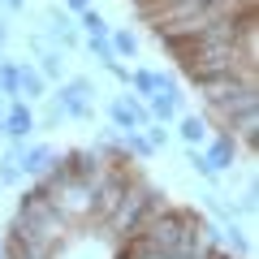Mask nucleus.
<instances>
[{
  "instance_id": "10",
  "label": "nucleus",
  "mask_w": 259,
  "mask_h": 259,
  "mask_svg": "<svg viewBox=\"0 0 259 259\" xmlns=\"http://www.w3.org/2000/svg\"><path fill=\"white\" fill-rule=\"evenodd\" d=\"M35 69L48 78V82H61V78H65V52H61V48L39 52V65H35Z\"/></svg>"
},
{
  "instance_id": "6",
  "label": "nucleus",
  "mask_w": 259,
  "mask_h": 259,
  "mask_svg": "<svg viewBox=\"0 0 259 259\" xmlns=\"http://www.w3.org/2000/svg\"><path fill=\"white\" fill-rule=\"evenodd\" d=\"M18 100L26 104L48 100V78L35 69V61H18Z\"/></svg>"
},
{
  "instance_id": "3",
  "label": "nucleus",
  "mask_w": 259,
  "mask_h": 259,
  "mask_svg": "<svg viewBox=\"0 0 259 259\" xmlns=\"http://www.w3.org/2000/svg\"><path fill=\"white\" fill-rule=\"evenodd\" d=\"M108 117H112V130H121V134H130V130H143L147 125V104L139 100V95H117V100L108 104Z\"/></svg>"
},
{
  "instance_id": "11",
  "label": "nucleus",
  "mask_w": 259,
  "mask_h": 259,
  "mask_svg": "<svg viewBox=\"0 0 259 259\" xmlns=\"http://www.w3.org/2000/svg\"><path fill=\"white\" fill-rule=\"evenodd\" d=\"M78 30H82L87 39H108V30H112V26L104 22V13H100V9L91 5L87 13H78Z\"/></svg>"
},
{
  "instance_id": "2",
  "label": "nucleus",
  "mask_w": 259,
  "mask_h": 259,
  "mask_svg": "<svg viewBox=\"0 0 259 259\" xmlns=\"http://www.w3.org/2000/svg\"><path fill=\"white\" fill-rule=\"evenodd\" d=\"M0 125H5V139H9V143H30V134H39L35 108H30L26 100H9V104H5Z\"/></svg>"
},
{
  "instance_id": "16",
  "label": "nucleus",
  "mask_w": 259,
  "mask_h": 259,
  "mask_svg": "<svg viewBox=\"0 0 259 259\" xmlns=\"http://www.w3.org/2000/svg\"><path fill=\"white\" fill-rule=\"evenodd\" d=\"M65 5H69V13H87L91 9V0H65Z\"/></svg>"
},
{
  "instance_id": "14",
  "label": "nucleus",
  "mask_w": 259,
  "mask_h": 259,
  "mask_svg": "<svg viewBox=\"0 0 259 259\" xmlns=\"http://www.w3.org/2000/svg\"><path fill=\"white\" fill-rule=\"evenodd\" d=\"M5 48H9V22L0 18V56H5Z\"/></svg>"
},
{
  "instance_id": "12",
  "label": "nucleus",
  "mask_w": 259,
  "mask_h": 259,
  "mask_svg": "<svg viewBox=\"0 0 259 259\" xmlns=\"http://www.w3.org/2000/svg\"><path fill=\"white\" fill-rule=\"evenodd\" d=\"M221 242L233 250V255H250V238H246V229H242L238 221H229V225H221Z\"/></svg>"
},
{
  "instance_id": "5",
  "label": "nucleus",
  "mask_w": 259,
  "mask_h": 259,
  "mask_svg": "<svg viewBox=\"0 0 259 259\" xmlns=\"http://www.w3.org/2000/svg\"><path fill=\"white\" fill-rule=\"evenodd\" d=\"M56 156H61V151L48 147V143H22V177H35L39 182V177L56 164Z\"/></svg>"
},
{
  "instance_id": "17",
  "label": "nucleus",
  "mask_w": 259,
  "mask_h": 259,
  "mask_svg": "<svg viewBox=\"0 0 259 259\" xmlns=\"http://www.w3.org/2000/svg\"><path fill=\"white\" fill-rule=\"evenodd\" d=\"M0 259H5V238H0Z\"/></svg>"
},
{
  "instance_id": "7",
  "label": "nucleus",
  "mask_w": 259,
  "mask_h": 259,
  "mask_svg": "<svg viewBox=\"0 0 259 259\" xmlns=\"http://www.w3.org/2000/svg\"><path fill=\"white\" fill-rule=\"evenodd\" d=\"M22 182V143H9V151L0 156V186Z\"/></svg>"
},
{
  "instance_id": "4",
  "label": "nucleus",
  "mask_w": 259,
  "mask_h": 259,
  "mask_svg": "<svg viewBox=\"0 0 259 259\" xmlns=\"http://www.w3.org/2000/svg\"><path fill=\"white\" fill-rule=\"evenodd\" d=\"M199 151H203V160L212 164V173L221 177V173H229L233 160H238V139H229V134L221 130V134H216V139H207Z\"/></svg>"
},
{
  "instance_id": "15",
  "label": "nucleus",
  "mask_w": 259,
  "mask_h": 259,
  "mask_svg": "<svg viewBox=\"0 0 259 259\" xmlns=\"http://www.w3.org/2000/svg\"><path fill=\"white\" fill-rule=\"evenodd\" d=\"M0 5H5V13H22L26 9V0H0Z\"/></svg>"
},
{
  "instance_id": "1",
  "label": "nucleus",
  "mask_w": 259,
  "mask_h": 259,
  "mask_svg": "<svg viewBox=\"0 0 259 259\" xmlns=\"http://www.w3.org/2000/svg\"><path fill=\"white\" fill-rule=\"evenodd\" d=\"M48 100H52L56 108H61V117H69V121L95 117V87H91V78H65L61 91L48 95Z\"/></svg>"
},
{
  "instance_id": "9",
  "label": "nucleus",
  "mask_w": 259,
  "mask_h": 259,
  "mask_svg": "<svg viewBox=\"0 0 259 259\" xmlns=\"http://www.w3.org/2000/svg\"><path fill=\"white\" fill-rule=\"evenodd\" d=\"M177 134H182V143L186 147H203L212 134H207V121L203 117H182L177 121Z\"/></svg>"
},
{
  "instance_id": "13",
  "label": "nucleus",
  "mask_w": 259,
  "mask_h": 259,
  "mask_svg": "<svg viewBox=\"0 0 259 259\" xmlns=\"http://www.w3.org/2000/svg\"><path fill=\"white\" fill-rule=\"evenodd\" d=\"M87 48H91V56H100V65L117 61V56H112V48H108V39H87Z\"/></svg>"
},
{
  "instance_id": "8",
  "label": "nucleus",
  "mask_w": 259,
  "mask_h": 259,
  "mask_svg": "<svg viewBox=\"0 0 259 259\" xmlns=\"http://www.w3.org/2000/svg\"><path fill=\"white\" fill-rule=\"evenodd\" d=\"M108 48H112V56H130V61H134V56H139V35H134V30L130 26H117V30H108Z\"/></svg>"
}]
</instances>
